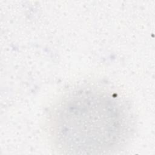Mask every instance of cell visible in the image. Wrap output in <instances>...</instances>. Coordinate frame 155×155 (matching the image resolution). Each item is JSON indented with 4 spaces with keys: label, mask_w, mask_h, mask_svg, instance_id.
<instances>
[{
    "label": "cell",
    "mask_w": 155,
    "mask_h": 155,
    "mask_svg": "<svg viewBox=\"0 0 155 155\" xmlns=\"http://www.w3.org/2000/svg\"><path fill=\"white\" fill-rule=\"evenodd\" d=\"M128 102L105 87L82 85L51 107L47 119L54 148L65 154H105L122 150L134 131Z\"/></svg>",
    "instance_id": "1"
}]
</instances>
